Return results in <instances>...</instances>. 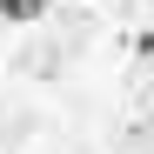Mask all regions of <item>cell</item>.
<instances>
[{"label": "cell", "mask_w": 154, "mask_h": 154, "mask_svg": "<svg viewBox=\"0 0 154 154\" xmlns=\"http://www.w3.org/2000/svg\"><path fill=\"white\" fill-rule=\"evenodd\" d=\"M40 14H47V0H0V20L7 27H34Z\"/></svg>", "instance_id": "cell-1"}, {"label": "cell", "mask_w": 154, "mask_h": 154, "mask_svg": "<svg viewBox=\"0 0 154 154\" xmlns=\"http://www.w3.org/2000/svg\"><path fill=\"white\" fill-rule=\"evenodd\" d=\"M134 54H141V60H154V27H147V34L134 40Z\"/></svg>", "instance_id": "cell-2"}]
</instances>
